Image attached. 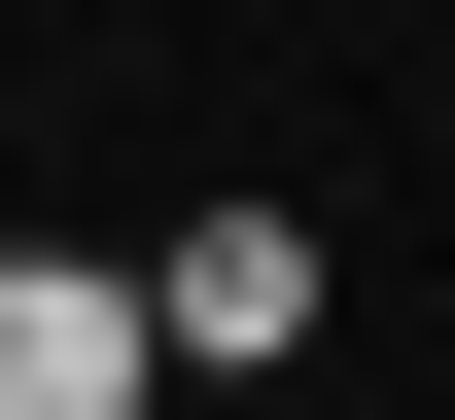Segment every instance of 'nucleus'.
Listing matches in <instances>:
<instances>
[{
	"label": "nucleus",
	"instance_id": "f257e3e1",
	"mask_svg": "<svg viewBox=\"0 0 455 420\" xmlns=\"http://www.w3.org/2000/svg\"><path fill=\"white\" fill-rule=\"evenodd\" d=\"M0 420H175V315H140V245H0Z\"/></svg>",
	"mask_w": 455,
	"mask_h": 420
},
{
	"label": "nucleus",
	"instance_id": "f03ea898",
	"mask_svg": "<svg viewBox=\"0 0 455 420\" xmlns=\"http://www.w3.org/2000/svg\"><path fill=\"white\" fill-rule=\"evenodd\" d=\"M140 315H175V385H281V351H315V210H175Z\"/></svg>",
	"mask_w": 455,
	"mask_h": 420
}]
</instances>
